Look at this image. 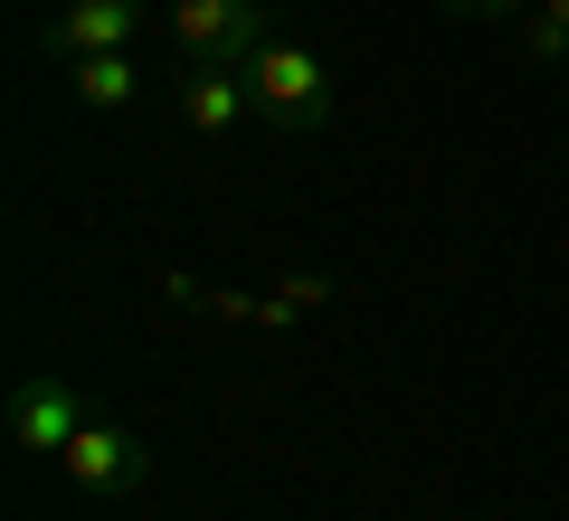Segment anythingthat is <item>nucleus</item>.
I'll use <instances>...</instances> for the list:
<instances>
[{
	"label": "nucleus",
	"instance_id": "nucleus-1",
	"mask_svg": "<svg viewBox=\"0 0 569 521\" xmlns=\"http://www.w3.org/2000/svg\"><path fill=\"white\" fill-rule=\"evenodd\" d=\"M247 86H257L266 133H332V114H342V77H332L323 48H305L295 29H276V39L247 58Z\"/></svg>",
	"mask_w": 569,
	"mask_h": 521
},
{
	"label": "nucleus",
	"instance_id": "nucleus-2",
	"mask_svg": "<svg viewBox=\"0 0 569 521\" xmlns=\"http://www.w3.org/2000/svg\"><path fill=\"white\" fill-rule=\"evenodd\" d=\"M171 67H247L276 39V10L266 0H171Z\"/></svg>",
	"mask_w": 569,
	"mask_h": 521
},
{
	"label": "nucleus",
	"instance_id": "nucleus-3",
	"mask_svg": "<svg viewBox=\"0 0 569 521\" xmlns=\"http://www.w3.org/2000/svg\"><path fill=\"white\" fill-rule=\"evenodd\" d=\"M58 474L77 483V493H96V502H123V493L152 483V445H142L133 427H114V418H86L77 445L58 455Z\"/></svg>",
	"mask_w": 569,
	"mask_h": 521
},
{
	"label": "nucleus",
	"instance_id": "nucleus-4",
	"mask_svg": "<svg viewBox=\"0 0 569 521\" xmlns=\"http://www.w3.org/2000/svg\"><path fill=\"white\" fill-rule=\"evenodd\" d=\"M142 20H152V0H58L48 29H39V48L58 67H77V58H104V48H133Z\"/></svg>",
	"mask_w": 569,
	"mask_h": 521
},
{
	"label": "nucleus",
	"instance_id": "nucleus-5",
	"mask_svg": "<svg viewBox=\"0 0 569 521\" xmlns=\"http://www.w3.org/2000/svg\"><path fill=\"white\" fill-rule=\"evenodd\" d=\"M171 114L190 123V133L228 142L257 123V86H247V67H171Z\"/></svg>",
	"mask_w": 569,
	"mask_h": 521
},
{
	"label": "nucleus",
	"instance_id": "nucleus-6",
	"mask_svg": "<svg viewBox=\"0 0 569 521\" xmlns=\"http://www.w3.org/2000/svg\"><path fill=\"white\" fill-rule=\"evenodd\" d=\"M77 427H86L77 380H20V389H10V445H20V455L58 464L67 445H77Z\"/></svg>",
	"mask_w": 569,
	"mask_h": 521
},
{
	"label": "nucleus",
	"instance_id": "nucleus-7",
	"mask_svg": "<svg viewBox=\"0 0 569 521\" xmlns=\"http://www.w3.org/2000/svg\"><path fill=\"white\" fill-rule=\"evenodd\" d=\"M67 96H77L86 114H123V104L142 96V67H133V48H104V58H77V67H67Z\"/></svg>",
	"mask_w": 569,
	"mask_h": 521
},
{
	"label": "nucleus",
	"instance_id": "nucleus-8",
	"mask_svg": "<svg viewBox=\"0 0 569 521\" xmlns=\"http://www.w3.org/2000/svg\"><path fill=\"white\" fill-rule=\"evenodd\" d=\"M456 20H475V29H512V20H531V0H447Z\"/></svg>",
	"mask_w": 569,
	"mask_h": 521
},
{
	"label": "nucleus",
	"instance_id": "nucleus-9",
	"mask_svg": "<svg viewBox=\"0 0 569 521\" xmlns=\"http://www.w3.org/2000/svg\"><path fill=\"white\" fill-rule=\"evenodd\" d=\"M512 39H522V48H531V58H569V39H560V29H550V20H541V10H531V20H512Z\"/></svg>",
	"mask_w": 569,
	"mask_h": 521
},
{
	"label": "nucleus",
	"instance_id": "nucleus-10",
	"mask_svg": "<svg viewBox=\"0 0 569 521\" xmlns=\"http://www.w3.org/2000/svg\"><path fill=\"white\" fill-rule=\"evenodd\" d=\"M531 10H541V20H550V29L569 39V0H531Z\"/></svg>",
	"mask_w": 569,
	"mask_h": 521
}]
</instances>
